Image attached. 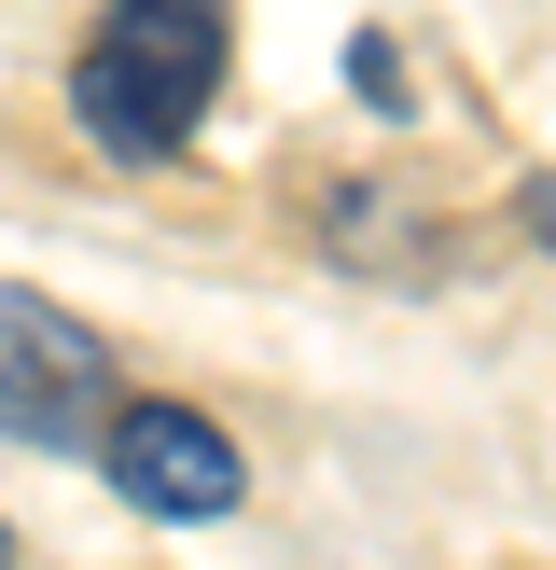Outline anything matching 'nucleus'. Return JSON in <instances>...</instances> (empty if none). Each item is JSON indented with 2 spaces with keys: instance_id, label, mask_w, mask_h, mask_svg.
Wrapping results in <instances>:
<instances>
[{
  "instance_id": "nucleus-1",
  "label": "nucleus",
  "mask_w": 556,
  "mask_h": 570,
  "mask_svg": "<svg viewBox=\"0 0 556 570\" xmlns=\"http://www.w3.org/2000/svg\"><path fill=\"white\" fill-rule=\"evenodd\" d=\"M222 0H111L70 56V126L111 167H167L195 139V111L222 98Z\"/></svg>"
},
{
  "instance_id": "nucleus-2",
  "label": "nucleus",
  "mask_w": 556,
  "mask_h": 570,
  "mask_svg": "<svg viewBox=\"0 0 556 570\" xmlns=\"http://www.w3.org/2000/svg\"><path fill=\"white\" fill-rule=\"evenodd\" d=\"M111 432V348L70 321L56 293L0 278V445H98Z\"/></svg>"
},
{
  "instance_id": "nucleus-3",
  "label": "nucleus",
  "mask_w": 556,
  "mask_h": 570,
  "mask_svg": "<svg viewBox=\"0 0 556 570\" xmlns=\"http://www.w3.org/2000/svg\"><path fill=\"white\" fill-rule=\"evenodd\" d=\"M98 473H111V501H139V515H167V529H209V515L250 501V460H237V432H222L209 404H111Z\"/></svg>"
},
{
  "instance_id": "nucleus-4",
  "label": "nucleus",
  "mask_w": 556,
  "mask_h": 570,
  "mask_svg": "<svg viewBox=\"0 0 556 570\" xmlns=\"http://www.w3.org/2000/svg\"><path fill=\"white\" fill-rule=\"evenodd\" d=\"M348 98H361V111H389V126H404V98H417V83H404V56H389L376 28H348Z\"/></svg>"
},
{
  "instance_id": "nucleus-5",
  "label": "nucleus",
  "mask_w": 556,
  "mask_h": 570,
  "mask_svg": "<svg viewBox=\"0 0 556 570\" xmlns=\"http://www.w3.org/2000/svg\"><path fill=\"white\" fill-rule=\"evenodd\" d=\"M0 570H14V529H0Z\"/></svg>"
}]
</instances>
